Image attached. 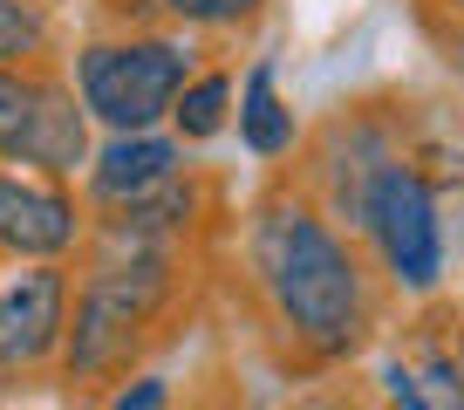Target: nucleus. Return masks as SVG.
<instances>
[{
    "instance_id": "6",
    "label": "nucleus",
    "mask_w": 464,
    "mask_h": 410,
    "mask_svg": "<svg viewBox=\"0 0 464 410\" xmlns=\"http://www.w3.org/2000/svg\"><path fill=\"white\" fill-rule=\"evenodd\" d=\"M396 158H410V151L396 144L390 117H376V110H342V117H328L314 131V144H307L301 191L342 226V233H355L369 185H376L382 164H396Z\"/></svg>"
},
{
    "instance_id": "9",
    "label": "nucleus",
    "mask_w": 464,
    "mask_h": 410,
    "mask_svg": "<svg viewBox=\"0 0 464 410\" xmlns=\"http://www.w3.org/2000/svg\"><path fill=\"white\" fill-rule=\"evenodd\" d=\"M96 117L82 110V96H75L69 83V62L55 69V83H48V102L34 110L28 137H21V151L7 164H21V171H42L55 178V185H75V178H89V164H96Z\"/></svg>"
},
{
    "instance_id": "5",
    "label": "nucleus",
    "mask_w": 464,
    "mask_h": 410,
    "mask_svg": "<svg viewBox=\"0 0 464 410\" xmlns=\"http://www.w3.org/2000/svg\"><path fill=\"white\" fill-rule=\"evenodd\" d=\"M96 212H89L82 185H55L42 171L0 164V260L14 267H82Z\"/></svg>"
},
{
    "instance_id": "13",
    "label": "nucleus",
    "mask_w": 464,
    "mask_h": 410,
    "mask_svg": "<svg viewBox=\"0 0 464 410\" xmlns=\"http://www.w3.org/2000/svg\"><path fill=\"white\" fill-rule=\"evenodd\" d=\"M232 117H239V75L232 69H198V83H191L185 96H178V110H171V137L185 151H198V144H212V137H226Z\"/></svg>"
},
{
    "instance_id": "2",
    "label": "nucleus",
    "mask_w": 464,
    "mask_h": 410,
    "mask_svg": "<svg viewBox=\"0 0 464 410\" xmlns=\"http://www.w3.org/2000/svg\"><path fill=\"white\" fill-rule=\"evenodd\" d=\"M185 267L191 247L123 233L96 220L89 253L75 267V315H69V349H62V383H130L144 349L164 336V322L185 301Z\"/></svg>"
},
{
    "instance_id": "8",
    "label": "nucleus",
    "mask_w": 464,
    "mask_h": 410,
    "mask_svg": "<svg viewBox=\"0 0 464 410\" xmlns=\"http://www.w3.org/2000/svg\"><path fill=\"white\" fill-rule=\"evenodd\" d=\"M191 171V151L178 144L171 131H137V137H102L96 144V164H89L82 178V199L96 220H110V212H123V205L150 199V191H164L171 178Z\"/></svg>"
},
{
    "instance_id": "7",
    "label": "nucleus",
    "mask_w": 464,
    "mask_h": 410,
    "mask_svg": "<svg viewBox=\"0 0 464 410\" xmlns=\"http://www.w3.org/2000/svg\"><path fill=\"white\" fill-rule=\"evenodd\" d=\"M69 315H75V267L42 260L0 274V383L62 369Z\"/></svg>"
},
{
    "instance_id": "11",
    "label": "nucleus",
    "mask_w": 464,
    "mask_h": 410,
    "mask_svg": "<svg viewBox=\"0 0 464 410\" xmlns=\"http://www.w3.org/2000/svg\"><path fill=\"white\" fill-rule=\"evenodd\" d=\"M212 178L191 164L185 178H171L164 191H150V199L123 205V212H110V226H123V233H144V239H164V247H191L205 226V212H212Z\"/></svg>"
},
{
    "instance_id": "3",
    "label": "nucleus",
    "mask_w": 464,
    "mask_h": 410,
    "mask_svg": "<svg viewBox=\"0 0 464 410\" xmlns=\"http://www.w3.org/2000/svg\"><path fill=\"white\" fill-rule=\"evenodd\" d=\"M205 55L178 28H102L75 42L69 83L82 110L102 123V137H137V131H171V110L198 83Z\"/></svg>"
},
{
    "instance_id": "14",
    "label": "nucleus",
    "mask_w": 464,
    "mask_h": 410,
    "mask_svg": "<svg viewBox=\"0 0 464 410\" xmlns=\"http://www.w3.org/2000/svg\"><path fill=\"white\" fill-rule=\"evenodd\" d=\"M62 28L48 0H0V69H55Z\"/></svg>"
},
{
    "instance_id": "4",
    "label": "nucleus",
    "mask_w": 464,
    "mask_h": 410,
    "mask_svg": "<svg viewBox=\"0 0 464 410\" xmlns=\"http://www.w3.org/2000/svg\"><path fill=\"white\" fill-rule=\"evenodd\" d=\"M355 239H362V253L376 260V274H382L390 294L430 301V294L444 288V205H437V185L410 158L382 164V178L362 199Z\"/></svg>"
},
{
    "instance_id": "15",
    "label": "nucleus",
    "mask_w": 464,
    "mask_h": 410,
    "mask_svg": "<svg viewBox=\"0 0 464 410\" xmlns=\"http://www.w3.org/2000/svg\"><path fill=\"white\" fill-rule=\"evenodd\" d=\"M62 69V62H55ZM55 69H0V164L21 151V137H28L34 110L48 102V83H55Z\"/></svg>"
},
{
    "instance_id": "10",
    "label": "nucleus",
    "mask_w": 464,
    "mask_h": 410,
    "mask_svg": "<svg viewBox=\"0 0 464 410\" xmlns=\"http://www.w3.org/2000/svg\"><path fill=\"white\" fill-rule=\"evenodd\" d=\"M232 131H239V144L260 164H280V158L301 151V117H294V102L280 96V69L266 55L239 75V117H232Z\"/></svg>"
},
{
    "instance_id": "16",
    "label": "nucleus",
    "mask_w": 464,
    "mask_h": 410,
    "mask_svg": "<svg viewBox=\"0 0 464 410\" xmlns=\"http://www.w3.org/2000/svg\"><path fill=\"white\" fill-rule=\"evenodd\" d=\"M102 410H171V376H158V369H137L130 383H116V396Z\"/></svg>"
},
{
    "instance_id": "20",
    "label": "nucleus",
    "mask_w": 464,
    "mask_h": 410,
    "mask_svg": "<svg viewBox=\"0 0 464 410\" xmlns=\"http://www.w3.org/2000/svg\"><path fill=\"white\" fill-rule=\"evenodd\" d=\"M48 7H55V0H48Z\"/></svg>"
},
{
    "instance_id": "1",
    "label": "nucleus",
    "mask_w": 464,
    "mask_h": 410,
    "mask_svg": "<svg viewBox=\"0 0 464 410\" xmlns=\"http://www.w3.org/2000/svg\"><path fill=\"white\" fill-rule=\"evenodd\" d=\"M239 260L266 322L307 369H334L369 349L382 322V274L301 185H266L246 205Z\"/></svg>"
},
{
    "instance_id": "17",
    "label": "nucleus",
    "mask_w": 464,
    "mask_h": 410,
    "mask_svg": "<svg viewBox=\"0 0 464 410\" xmlns=\"http://www.w3.org/2000/svg\"><path fill=\"white\" fill-rule=\"evenodd\" d=\"M444 62H450V75H464V15H458V28L444 34Z\"/></svg>"
},
{
    "instance_id": "18",
    "label": "nucleus",
    "mask_w": 464,
    "mask_h": 410,
    "mask_svg": "<svg viewBox=\"0 0 464 410\" xmlns=\"http://www.w3.org/2000/svg\"><path fill=\"white\" fill-rule=\"evenodd\" d=\"M458 363H464V322H458Z\"/></svg>"
},
{
    "instance_id": "19",
    "label": "nucleus",
    "mask_w": 464,
    "mask_h": 410,
    "mask_svg": "<svg viewBox=\"0 0 464 410\" xmlns=\"http://www.w3.org/2000/svg\"><path fill=\"white\" fill-rule=\"evenodd\" d=\"M458 15H464V0H458Z\"/></svg>"
},
{
    "instance_id": "12",
    "label": "nucleus",
    "mask_w": 464,
    "mask_h": 410,
    "mask_svg": "<svg viewBox=\"0 0 464 410\" xmlns=\"http://www.w3.org/2000/svg\"><path fill=\"white\" fill-rule=\"evenodd\" d=\"M130 0H116L110 7V21L123 15ZM274 7V0H137V21L130 28H178V34H246V28H260V15Z\"/></svg>"
}]
</instances>
